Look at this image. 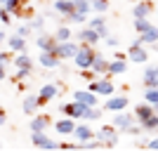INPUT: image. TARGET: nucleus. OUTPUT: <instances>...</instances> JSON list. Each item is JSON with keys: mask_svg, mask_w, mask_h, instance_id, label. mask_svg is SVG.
Instances as JSON below:
<instances>
[{"mask_svg": "<svg viewBox=\"0 0 158 151\" xmlns=\"http://www.w3.org/2000/svg\"><path fill=\"white\" fill-rule=\"evenodd\" d=\"M94 57H97V52L92 50V45H85V43H83V47H80L78 54L73 57V61H76V66H78L80 71H85V69H92Z\"/></svg>", "mask_w": 158, "mask_h": 151, "instance_id": "nucleus-1", "label": "nucleus"}, {"mask_svg": "<svg viewBox=\"0 0 158 151\" xmlns=\"http://www.w3.org/2000/svg\"><path fill=\"white\" fill-rule=\"evenodd\" d=\"M94 137L99 139V142H104L106 146H116L118 144V128L116 125H102L97 132H94Z\"/></svg>", "mask_w": 158, "mask_h": 151, "instance_id": "nucleus-2", "label": "nucleus"}, {"mask_svg": "<svg viewBox=\"0 0 158 151\" xmlns=\"http://www.w3.org/2000/svg\"><path fill=\"white\" fill-rule=\"evenodd\" d=\"M87 109H90L87 104H83V102H78V99H73L71 104H61L59 111L64 113V116H71V118H85Z\"/></svg>", "mask_w": 158, "mask_h": 151, "instance_id": "nucleus-3", "label": "nucleus"}, {"mask_svg": "<svg viewBox=\"0 0 158 151\" xmlns=\"http://www.w3.org/2000/svg\"><path fill=\"white\" fill-rule=\"evenodd\" d=\"M76 40H78V43H85V45H97L99 40H102V33H99L97 28H92V26H85V28H80V31L76 33Z\"/></svg>", "mask_w": 158, "mask_h": 151, "instance_id": "nucleus-4", "label": "nucleus"}, {"mask_svg": "<svg viewBox=\"0 0 158 151\" xmlns=\"http://www.w3.org/2000/svg\"><path fill=\"white\" fill-rule=\"evenodd\" d=\"M87 87L92 92H97V94H104V97H111L113 94V83H111L109 76H106V78H99V80H92Z\"/></svg>", "mask_w": 158, "mask_h": 151, "instance_id": "nucleus-5", "label": "nucleus"}, {"mask_svg": "<svg viewBox=\"0 0 158 151\" xmlns=\"http://www.w3.org/2000/svg\"><path fill=\"white\" fill-rule=\"evenodd\" d=\"M125 106H127L125 94H111V97H106V102H104V109L106 111H113V113L125 111Z\"/></svg>", "mask_w": 158, "mask_h": 151, "instance_id": "nucleus-6", "label": "nucleus"}, {"mask_svg": "<svg viewBox=\"0 0 158 151\" xmlns=\"http://www.w3.org/2000/svg\"><path fill=\"white\" fill-rule=\"evenodd\" d=\"M78 50H80L78 43L66 40V43H59V45H57V50H54V52L59 54V59H73V57L78 54Z\"/></svg>", "mask_w": 158, "mask_h": 151, "instance_id": "nucleus-7", "label": "nucleus"}, {"mask_svg": "<svg viewBox=\"0 0 158 151\" xmlns=\"http://www.w3.org/2000/svg\"><path fill=\"white\" fill-rule=\"evenodd\" d=\"M135 118H137L135 113H127V111H118L116 116H113V125H116L118 130L127 132V130L132 128V125H135Z\"/></svg>", "mask_w": 158, "mask_h": 151, "instance_id": "nucleus-8", "label": "nucleus"}, {"mask_svg": "<svg viewBox=\"0 0 158 151\" xmlns=\"http://www.w3.org/2000/svg\"><path fill=\"white\" fill-rule=\"evenodd\" d=\"M31 142H33L35 146H40V149H57V142L47 137V135H45V130L31 132Z\"/></svg>", "mask_w": 158, "mask_h": 151, "instance_id": "nucleus-9", "label": "nucleus"}, {"mask_svg": "<svg viewBox=\"0 0 158 151\" xmlns=\"http://www.w3.org/2000/svg\"><path fill=\"white\" fill-rule=\"evenodd\" d=\"M35 45H38V50H45V52H54V50H57V45H59V40L54 38V36L40 33L38 38H35Z\"/></svg>", "mask_w": 158, "mask_h": 151, "instance_id": "nucleus-10", "label": "nucleus"}, {"mask_svg": "<svg viewBox=\"0 0 158 151\" xmlns=\"http://www.w3.org/2000/svg\"><path fill=\"white\" fill-rule=\"evenodd\" d=\"M94 132H97V130H92V128L87 125V120H85L83 125H76V130H73V137H76L80 144H83V142H90V139H94Z\"/></svg>", "mask_w": 158, "mask_h": 151, "instance_id": "nucleus-11", "label": "nucleus"}, {"mask_svg": "<svg viewBox=\"0 0 158 151\" xmlns=\"http://www.w3.org/2000/svg\"><path fill=\"white\" fill-rule=\"evenodd\" d=\"M38 61H40V66H45V69H57L61 59H59V54H57V52H45V50H40Z\"/></svg>", "mask_w": 158, "mask_h": 151, "instance_id": "nucleus-12", "label": "nucleus"}, {"mask_svg": "<svg viewBox=\"0 0 158 151\" xmlns=\"http://www.w3.org/2000/svg\"><path fill=\"white\" fill-rule=\"evenodd\" d=\"M73 99H78V102H83L87 106H97V92H92L90 87L87 90H76L73 92Z\"/></svg>", "mask_w": 158, "mask_h": 151, "instance_id": "nucleus-13", "label": "nucleus"}, {"mask_svg": "<svg viewBox=\"0 0 158 151\" xmlns=\"http://www.w3.org/2000/svg\"><path fill=\"white\" fill-rule=\"evenodd\" d=\"M38 104H43V102H40V94H26V97H24V113H26V116H33V113H35V109H38Z\"/></svg>", "mask_w": 158, "mask_h": 151, "instance_id": "nucleus-14", "label": "nucleus"}, {"mask_svg": "<svg viewBox=\"0 0 158 151\" xmlns=\"http://www.w3.org/2000/svg\"><path fill=\"white\" fill-rule=\"evenodd\" d=\"M156 113V106L149 104V102H144V104H137L135 106V116H137V120L142 123V120H146L149 116H153Z\"/></svg>", "mask_w": 158, "mask_h": 151, "instance_id": "nucleus-15", "label": "nucleus"}, {"mask_svg": "<svg viewBox=\"0 0 158 151\" xmlns=\"http://www.w3.org/2000/svg\"><path fill=\"white\" fill-rule=\"evenodd\" d=\"M54 130L59 132V135H73L76 123H73L71 116H66V118H61V120H57V123H54Z\"/></svg>", "mask_w": 158, "mask_h": 151, "instance_id": "nucleus-16", "label": "nucleus"}, {"mask_svg": "<svg viewBox=\"0 0 158 151\" xmlns=\"http://www.w3.org/2000/svg\"><path fill=\"white\" fill-rule=\"evenodd\" d=\"M142 83L144 87H158V66H149L142 76Z\"/></svg>", "mask_w": 158, "mask_h": 151, "instance_id": "nucleus-17", "label": "nucleus"}, {"mask_svg": "<svg viewBox=\"0 0 158 151\" xmlns=\"http://www.w3.org/2000/svg\"><path fill=\"white\" fill-rule=\"evenodd\" d=\"M127 59L135 61V64H144V61L149 59V52L144 50V45H139V47H130V52H127Z\"/></svg>", "mask_w": 158, "mask_h": 151, "instance_id": "nucleus-18", "label": "nucleus"}, {"mask_svg": "<svg viewBox=\"0 0 158 151\" xmlns=\"http://www.w3.org/2000/svg\"><path fill=\"white\" fill-rule=\"evenodd\" d=\"M54 10H57L61 17H69V14L76 12V2H73V0H54Z\"/></svg>", "mask_w": 158, "mask_h": 151, "instance_id": "nucleus-19", "label": "nucleus"}, {"mask_svg": "<svg viewBox=\"0 0 158 151\" xmlns=\"http://www.w3.org/2000/svg\"><path fill=\"white\" fill-rule=\"evenodd\" d=\"M40 102H50V99H54V97H59V87L54 85V83H47V85H43L40 87Z\"/></svg>", "mask_w": 158, "mask_h": 151, "instance_id": "nucleus-20", "label": "nucleus"}, {"mask_svg": "<svg viewBox=\"0 0 158 151\" xmlns=\"http://www.w3.org/2000/svg\"><path fill=\"white\" fill-rule=\"evenodd\" d=\"M109 64H111V61H106V59H104V54H99V52H97V57H94V64H92V71L97 73V76H109Z\"/></svg>", "mask_w": 158, "mask_h": 151, "instance_id": "nucleus-21", "label": "nucleus"}, {"mask_svg": "<svg viewBox=\"0 0 158 151\" xmlns=\"http://www.w3.org/2000/svg\"><path fill=\"white\" fill-rule=\"evenodd\" d=\"M5 43H7V47H10L12 52H24V47H26V38L19 36V33H17V36H10Z\"/></svg>", "mask_w": 158, "mask_h": 151, "instance_id": "nucleus-22", "label": "nucleus"}, {"mask_svg": "<svg viewBox=\"0 0 158 151\" xmlns=\"http://www.w3.org/2000/svg\"><path fill=\"white\" fill-rule=\"evenodd\" d=\"M47 125H50V116H35V118H31V123H28V130L31 132L47 130Z\"/></svg>", "mask_w": 158, "mask_h": 151, "instance_id": "nucleus-23", "label": "nucleus"}, {"mask_svg": "<svg viewBox=\"0 0 158 151\" xmlns=\"http://www.w3.org/2000/svg\"><path fill=\"white\" fill-rule=\"evenodd\" d=\"M127 73V61L125 59H113L109 64V76H123Z\"/></svg>", "mask_w": 158, "mask_h": 151, "instance_id": "nucleus-24", "label": "nucleus"}, {"mask_svg": "<svg viewBox=\"0 0 158 151\" xmlns=\"http://www.w3.org/2000/svg\"><path fill=\"white\" fill-rule=\"evenodd\" d=\"M149 14H151V2H146V0L135 2V7H132V17H149Z\"/></svg>", "mask_w": 158, "mask_h": 151, "instance_id": "nucleus-25", "label": "nucleus"}, {"mask_svg": "<svg viewBox=\"0 0 158 151\" xmlns=\"http://www.w3.org/2000/svg\"><path fill=\"white\" fill-rule=\"evenodd\" d=\"M139 36H142V40H144V45H156L158 43V26H151L149 31L139 33Z\"/></svg>", "mask_w": 158, "mask_h": 151, "instance_id": "nucleus-26", "label": "nucleus"}, {"mask_svg": "<svg viewBox=\"0 0 158 151\" xmlns=\"http://www.w3.org/2000/svg\"><path fill=\"white\" fill-rule=\"evenodd\" d=\"M14 66H17V69H33V61H31V57H28V54L19 52L17 57H14Z\"/></svg>", "mask_w": 158, "mask_h": 151, "instance_id": "nucleus-27", "label": "nucleus"}, {"mask_svg": "<svg viewBox=\"0 0 158 151\" xmlns=\"http://www.w3.org/2000/svg\"><path fill=\"white\" fill-rule=\"evenodd\" d=\"M151 26H153V24H151L149 19H146V17H135V31H137V33L149 31Z\"/></svg>", "mask_w": 158, "mask_h": 151, "instance_id": "nucleus-28", "label": "nucleus"}, {"mask_svg": "<svg viewBox=\"0 0 158 151\" xmlns=\"http://www.w3.org/2000/svg\"><path fill=\"white\" fill-rule=\"evenodd\" d=\"M142 128H144V130H151V132H158V113H153V116H149L146 120H142Z\"/></svg>", "mask_w": 158, "mask_h": 151, "instance_id": "nucleus-29", "label": "nucleus"}, {"mask_svg": "<svg viewBox=\"0 0 158 151\" xmlns=\"http://www.w3.org/2000/svg\"><path fill=\"white\" fill-rule=\"evenodd\" d=\"M73 2H76V12H83V14L92 12V0H73Z\"/></svg>", "mask_w": 158, "mask_h": 151, "instance_id": "nucleus-30", "label": "nucleus"}, {"mask_svg": "<svg viewBox=\"0 0 158 151\" xmlns=\"http://www.w3.org/2000/svg\"><path fill=\"white\" fill-rule=\"evenodd\" d=\"M144 102H149V104H153V106L158 104V87H146L144 90Z\"/></svg>", "mask_w": 158, "mask_h": 151, "instance_id": "nucleus-31", "label": "nucleus"}, {"mask_svg": "<svg viewBox=\"0 0 158 151\" xmlns=\"http://www.w3.org/2000/svg\"><path fill=\"white\" fill-rule=\"evenodd\" d=\"M54 38L59 40V43L71 40V28H69V26H59V28H57V33H54Z\"/></svg>", "mask_w": 158, "mask_h": 151, "instance_id": "nucleus-32", "label": "nucleus"}, {"mask_svg": "<svg viewBox=\"0 0 158 151\" xmlns=\"http://www.w3.org/2000/svg\"><path fill=\"white\" fill-rule=\"evenodd\" d=\"M92 10L97 14H104L109 10V0H92Z\"/></svg>", "mask_w": 158, "mask_h": 151, "instance_id": "nucleus-33", "label": "nucleus"}, {"mask_svg": "<svg viewBox=\"0 0 158 151\" xmlns=\"http://www.w3.org/2000/svg\"><path fill=\"white\" fill-rule=\"evenodd\" d=\"M85 19H87V14H83V12H73V14H69V17H66V21H69V24H83Z\"/></svg>", "mask_w": 158, "mask_h": 151, "instance_id": "nucleus-34", "label": "nucleus"}, {"mask_svg": "<svg viewBox=\"0 0 158 151\" xmlns=\"http://www.w3.org/2000/svg\"><path fill=\"white\" fill-rule=\"evenodd\" d=\"M19 5H21V0H2V7H7L12 14L19 12Z\"/></svg>", "mask_w": 158, "mask_h": 151, "instance_id": "nucleus-35", "label": "nucleus"}, {"mask_svg": "<svg viewBox=\"0 0 158 151\" xmlns=\"http://www.w3.org/2000/svg\"><path fill=\"white\" fill-rule=\"evenodd\" d=\"M87 26L97 28V31H102V28H106V24H104V17H90V24H87Z\"/></svg>", "mask_w": 158, "mask_h": 151, "instance_id": "nucleus-36", "label": "nucleus"}, {"mask_svg": "<svg viewBox=\"0 0 158 151\" xmlns=\"http://www.w3.org/2000/svg\"><path fill=\"white\" fill-rule=\"evenodd\" d=\"M99 118H102V111H99L97 106H90L87 113H85V120H99Z\"/></svg>", "mask_w": 158, "mask_h": 151, "instance_id": "nucleus-37", "label": "nucleus"}, {"mask_svg": "<svg viewBox=\"0 0 158 151\" xmlns=\"http://www.w3.org/2000/svg\"><path fill=\"white\" fill-rule=\"evenodd\" d=\"M31 26H33V31H43V26H45V17H35V19H31Z\"/></svg>", "mask_w": 158, "mask_h": 151, "instance_id": "nucleus-38", "label": "nucleus"}, {"mask_svg": "<svg viewBox=\"0 0 158 151\" xmlns=\"http://www.w3.org/2000/svg\"><path fill=\"white\" fill-rule=\"evenodd\" d=\"M31 31H33L31 24H21V26L17 28V33H19V36H24V38H28V36H31Z\"/></svg>", "mask_w": 158, "mask_h": 151, "instance_id": "nucleus-39", "label": "nucleus"}, {"mask_svg": "<svg viewBox=\"0 0 158 151\" xmlns=\"http://www.w3.org/2000/svg\"><path fill=\"white\" fill-rule=\"evenodd\" d=\"M10 10H7V7H2V12H0V21H2V26H7V24H10V21H12V17H10Z\"/></svg>", "mask_w": 158, "mask_h": 151, "instance_id": "nucleus-40", "label": "nucleus"}, {"mask_svg": "<svg viewBox=\"0 0 158 151\" xmlns=\"http://www.w3.org/2000/svg\"><path fill=\"white\" fill-rule=\"evenodd\" d=\"M104 43L109 47H118V38H116V36H109V38H104Z\"/></svg>", "mask_w": 158, "mask_h": 151, "instance_id": "nucleus-41", "label": "nucleus"}, {"mask_svg": "<svg viewBox=\"0 0 158 151\" xmlns=\"http://www.w3.org/2000/svg\"><path fill=\"white\" fill-rule=\"evenodd\" d=\"M28 73H31V69H17V78L24 80V78H28Z\"/></svg>", "mask_w": 158, "mask_h": 151, "instance_id": "nucleus-42", "label": "nucleus"}, {"mask_svg": "<svg viewBox=\"0 0 158 151\" xmlns=\"http://www.w3.org/2000/svg\"><path fill=\"white\" fill-rule=\"evenodd\" d=\"M10 52H12V50H10ZM10 52H0V64H10Z\"/></svg>", "mask_w": 158, "mask_h": 151, "instance_id": "nucleus-43", "label": "nucleus"}, {"mask_svg": "<svg viewBox=\"0 0 158 151\" xmlns=\"http://www.w3.org/2000/svg\"><path fill=\"white\" fill-rule=\"evenodd\" d=\"M139 45H144V40H142V36H139V38H135L130 43V47H139Z\"/></svg>", "mask_w": 158, "mask_h": 151, "instance_id": "nucleus-44", "label": "nucleus"}, {"mask_svg": "<svg viewBox=\"0 0 158 151\" xmlns=\"http://www.w3.org/2000/svg\"><path fill=\"white\" fill-rule=\"evenodd\" d=\"M149 149H156L158 151V137H153L151 142H149Z\"/></svg>", "mask_w": 158, "mask_h": 151, "instance_id": "nucleus-45", "label": "nucleus"}, {"mask_svg": "<svg viewBox=\"0 0 158 151\" xmlns=\"http://www.w3.org/2000/svg\"><path fill=\"white\" fill-rule=\"evenodd\" d=\"M156 47H158V43H156Z\"/></svg>", "mask_w": 158, "mask_h": 151, "instance_id": "nucleus-46", "label": "nucleus"}, {"mask_svg": "<svg viewBox=\"0 0 158 151\" xmlns=\"http://www.w3.org/2000/svg\"><path fill=\"white\" fill-rule=\"evenodd\" d=\"M132 2H135V0H132Z\"/></svg>", "mask_w": 158, "mask_h": 151, "instance_id": "nucleus-47", "label": "nucleus"}]
</instances>
